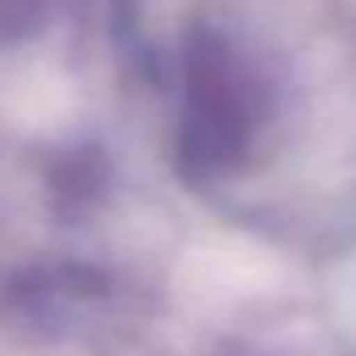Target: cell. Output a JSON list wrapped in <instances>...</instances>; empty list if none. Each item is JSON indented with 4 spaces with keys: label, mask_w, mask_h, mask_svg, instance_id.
I'll return each mask as SVG.
<instances>
[{
    "label": "cell",
    "mask_w": 356,
    "mask_h": 356,
    "mask_svg": "<svg viewBox=\"0 0 356 356\" xmlns=\"http://www.w3.org/2000/svg\"><path fill=\"white\" fill-rule=\"evenodd\" d=\"M273 118V84L231 42L202 34L181 67V155L197 176H222L252 155Z\"/></svg>",
    "instance_id": "6da1fadb"
}]
</instances>
